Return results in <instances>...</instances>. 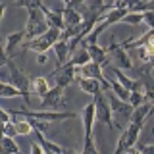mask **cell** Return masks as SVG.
<instances>
[{
  "label": "cell",
  "instance_id": "6da1fadb",
  "mask_svg": "<svg viewBox=\"0 0 154 154\" xmlns=\"http://www.w3.org/2000/svg\"><path fill=\"white\" fill-rule=\"evenodd\" d=\"M41 4L42 2H29V0H21V2H16L17 8H25L27 10V25H25V42L33 41V38L41 37L46 33L48 23L45 16L41 12Z\"/></svg>",
  "mask_w": 154,
  "mask_h": 154
},
{
  "label": "cell",
  "instance_id": "7a4b0ae2",
  "mask_svg": "<svg viewBox=\"0 0 154 154\" xmlns=\"http://www.w3.org/2000/svg\"><path fill=\"white\" fill-rule=\"evenodd\" d=\"M10 116L37 119V122H42V123H58V122H64V119L77 118V114L73 112H52V110H14V112H10Z\"/></svg>",
  "mask_w": 154,
  "mask_h": 154
},
{
  "label": "cell",
  "instance_id": "3957f363",
  "mask_svg": "<svg viewBox=\"0 0 154 154\" xmlns=\"http://www.w3.org/2000/svg\"><path fill=\"white\" fill-rule=\"evenodd\" d=\"M60 38H62V31H58L54 27H48L45 35L33 38V41H27L25 45H23V50H33V52H37V54H46L48 48H52Z\"/></svg>",
  "mask_w": 154,
  "mask_h": 154
},
{
  "label": "cell",
  "instance_id": "277c9868",
  "mask_svg": "<svg viewBox=\"0 0 154 154\" xmlns=\"http://www.w3.org/2000/svg\"><path fill=\"white\" fill-rule=\"evenodd\" d=\"M8 69H10V77H12V85L17 89V93L21 94V98L25 100V104L31 102V94H29V89H31V79L23 73L21 69H17L14 66V62H8Z\"/></svg>",
  "mask_w": 154,
  "mask_h": 154
},
{
  "label": "cell",
  "instance_id": "5b68a950",
  "mask_svg": "<svg viewBox=\"0 0 154 154\" xmlns=\"http://www.w3.org/2000/svg\"><path fill=\"white\" fill-rule=\"evenodd\" d=\"M93 104H94V119H98L100 123L108 125L110 129H119L118 125L114 123V119H112V110H110V102H108V98H106V94H104V93L96 94L94 98H93Z\"/></svg>",
  "mask_w": 154,
  "mask_h": 154
},
{
  "label": "cell",
  "instance_id": "8992f818",
  "mask_svg": "<svg viewBox=\"0 0 154 154\" xmlns=\"http://www.w3.org/2000/svg\"><path fill=\"white\" fill-rule=\"evenodd\" d=\"M106 54H108V64H112V67H118V69H122V71L123 69H131L133 67L131 58L127 56V52H125L114 38H112V42H110Z\"/></svg>",
  "mask_w": 154,
  "mask_h": 154
},
{
  "label": "cell",
  "instance_id": "52a82bcc",
  "mask_svg": "<svg viewBox=\"0 0 154 154\" xmlns=\"http://www.w3.org/2000/svg\"><path fill=\"white\" fill-rule=\"evenodd\" d=\"M41 110H52V112H58V110L66 108V100H64V89H60V87H52L48 93L41 98V106H38Z\"/></svg>",
  "mask_w": 154,
  "mask_h": 154
},
{
  "label": "cell",
  "instance_id": "ba28073f",
  "mask_svg": "<svg viewBox=\"0 0 154 154\" xmlns=\"http://www.w3.org/2000/svg\"><path fill=\"white\" fill-rule=\"evenodd\" d=\"M150 114H152V102H144V104H141L139 108H135L133 112H131V123H129V125H135V127L143 129L144 122L150 118Z\"/></svg>",
  "mask_w": 154,
  "mask_h": 154
},
{
  "label": "cell",
  "instance_id": "9c48e42d",
  "mask_svg": "<svg viewBox=\"0 0 154 154\" xmlns=\"http://www.w3.org/2000/svg\"><path fill=\"white\" fill-rule=\"evenodd\" d=\"M23 41H25V31H23V29L21 31H16V33H10V35L6 37V45H4V54L10 58Z\"/></svg>",
  "mask_w": 154,
  "mask_h": 154
},
{
  "label": "cell",
  "instance_id": "30bf717a",
  "mask_svg": "<svg viewBox=\"0 0 154 154\" xmlns=\"http://www.w3.org/2000/svg\"><path fill=\"white\" fill-rule=\"evenodd\" d=\"M81 118H83V129H85V139L93 137V125H94V104L89 102L83 108V114H81Z\"/></svg>",
  "mask_w": 154,
  "mask_h": 154
},
{
  "label": "cell",
  "instance_id": "8fae6325",
  "mask_svg": "<svg viewBox=\"0 0 154 154\" xmlns=\"http://www.w3.org/2000/svg\"><path fill=\"white\" fill-rule=\"evenodd\" d=\"M83 48L87 50V54H89V58H91V62H93V64H98L100 67H102L106 62H108L106 48L98 46V45H87V46H83Z\"/></svg>",
  "mask_w": 154,
  "mask_h": 154
},
{
  "label": "cell",
  "instance_id": "7c38bea8",
  "mask_svg": "<svg viewBox=\"0 0 154 154\" xmlns=\"http://www.w3.org/2000/svg\"><path fill=\"white\" fill-rule=\"evenodd\" d=\"M106 98H108V102H110V110H112V114H119V116H131V106H129L127 102H123V100H119V98H116V96L112 93H108L106 94Z\"/></svg>",
  "mask_w": 154,
  "mask_h": 154
},
{
  "label": "cell",
  "instance_id": "4fadbf2b",
  "mask_svg": "<svg viewBox=\"0 0 154 154\" xmlns=\"http://www.w3.org/2000/svg\"><path fill=\"white\" fill-rule=\"evenodd\" d=\"M77 85H79V89L83 91L85 94H91L94 98L96 94H100L102 93V87H100L98 81H94V79H85V77H77Z\"/></svg>",
  "mask_w": 154,
  "mask_h": 154
},
{
  "label": "cell",
  "instance_id": "5bb4252c",
  "mask_svg": "<svg viewBox=\"0 0 154 154\" xmlns=\"http://www.w3.org/2000/svg\"><path fill=\"white\" fill-rule=\"evenodd\" d=\"M41 12H42V16H45V19H46L48 27H54V29H58V31H64V21H62V16H58L56 12H52L50 8H46L45 4H41Z\"/></svg>",
  "mask_w": 154,
  "mask_h": 154
},
{
  "label": "cell",
  "instance_id": "9a60e30c",
  "mask_svg": "<svg viewBox=\"0 0 154 154\" xmlns=\"http://www.w3.org/2000/svg\"><path fill=\"white\" fill-rule=\"evenodd\" d=\"M12 123H14V129H16V135H23V137H27V135L33 133V125H31V122H29L27 118L14 116Z\"/></svg>",
  "mask_w": 154,
  "mask_h": 154
},
{
  "label": "cell",
  "instance_id": "2e32d148",
  "mask_svg": "<svg viewBox=\"0 0 154 154\" xmlns=\"http://www.w3.org/2000/svg\"><path fill=\"white\" fill-rule=\"evenodd\" d=\"M54 52H56V60H58V67H62V66H66L67 64V60H69V52H67V42L66 41H58L54 46Z\"/></svg>",
  "mask_w": 154,
  "mask_h": 154
},
{
  "label": "cell",
  "instance_id": "e0dca14e",
  "mask_svg": "<svg viewBox=\"0 0 154 154\" xmlns=\"http://www.w3.org/2000/svg\"><path fill=\"white\" fill-rule=\"evenodd\" d=\"M127 14H144V12H154V2H127Z\"/></svg>",
  "mask_w": 154,
  "mask_h": 154
},
{
  "label": "cell",
  "instance_id": "ac0fdd59",
  "mask_svg": "<svg viewBox=\"0 0 154 154\" xmlns=\"http://www.w3.org/2000/svg\"><path fill=\"white\" fill-rule=\"evenodd\" d=\"M31 89H33V93H35L37 96H45L48 91H50V85H48V79L46 77H35V79L31 81Z\"/></svg>",
  "mask_w": 154,
  "mask_h": 154
},
{
  "label": "cell",
  "instance_id": "d6986e66",
  "mask_svg": "<svg viewBox=\"0 0 154 154\" xmlns=\"http://www.w3.org/2000/svg\"><path fill=\"white\" fill-rule=\"evenodd\" d=\"M0 154H21V152H19V146L14 139L0 137Z\"/></svg>",
  "mask_w": 154,
  "mask_h": 154
},
{
  "label": "cell",
  "instance_id": "ffe728a7",
  "mask_svg": "<svg viewBox=\"0 0 154 154\" xmlns=\"http://www.w3.org/2000/svg\"><path fill=\"white\" fill-rule=\"evenodd\" d=\"M89 62H91V58H89V54H87V50H85V48H81L77 54H73L69 60H67V64L73 66V67H81V66L89 64Z\"/></svg>",
  "mask_w": 154,
  "mask_h": 154
},
{
  "label": "cell",
  "instance_id": "44dd1931",
  "mask_svg": "<svg viewBox=\"0 0 154 154\" xmlns=\"http://www.w3.org/2000/svg\"><path fill=\"white\" fill-rule=\"evenodd\" d=\"M144 102H150V100L144 96V93L143 91H133V93H129V98H127V104L131 106V110H135V108H139L141 104H144Z\"/></svg>",
  "mask_w": 154,
  "mask_h": 154
},
{
  "label": "cell",
  "instance_id": "7402d4cb",
  "mask_svg": "<svg viewBox=\"0 0 154 154\" xmlns=\"http://www.w3.org/2000/svg\"><path fill=\"white\" fill-rule=\"evenodd\" d=\"M16 96H21L16 87L12 83H2L0 81V98H16Z\"/></svg>",
  "mask_w": 154,
  "mask_h": 154
},
{
  "label": "cell",
  "instance_id": "603a6c76",
  "mask_svg": "<svg viewBox=\"0 0 154 154\" xmlns=\"http://www.w3.org/2000/svg\"><path fill=\"white\" fill-rule=\"evenodd\" d=\"M119 23H129V25H139L143 23V14H125Z\"/></svg>",
  "mask_w": 154,
  "mask_h": 154
},
{
  "label": "cell",
  "instance_id": "cb8c5ba5",
  "mask_svg": "<svg viewBox=\"0 0 154 154\" xmlns=\"http://www.w3.org/2000/svg\"><path fill=\"white\" fill-rule=\"evenodd\" d=\"M81 154H98V150H96V146H94L93 137L85 139V144H83V150H81Z\"/></svg>",
  "mask_w": 154,
  "mask_h": 154
},
{
  "label": "cell",
  "instance_id": "d4e9b609",
  "mask_svg": "<svg viewBox=\"0 0 154 154\" xmlns=\"http://www.w3.org/2000/svg\"><path fill=\"white\" fill-rule=\"evenodd\" d=\"M135 150L139 154H154V144H143V143H137L135 144Z\"/></svg>",
  "mask_w": 154,
  "mask_h": 154
},
{
  "label": "cell",
  "instance_id": "484cf974",
  "mask_svg": "<svg viewBox=\"0 0 154 154\" xmlns=\"http://www.w3.org/2000/svg\"><path fill=\"white\" fill-rule=\"evenodd\" d=\"M4 137H8V139H16V129H14L12 119H10L8 123H4Z\"/></svg>",
  "mask_w": 154,
  "mask_h": 154
},
{
  "label": "cell",
  "instance_id": "4316f807",
  "mask_svg": "<svg viewBox=\"0 0 154 154\" xmlns=\"http://www.w3.org/2000/svg\"><path fill=\"white\" fill-rule=\"evenodd\" d=\"M143 21L148 25V29H154V12H144L143 14Z\"/></svg>",
  "mask_w": 154,
  "mask_h": 154
},
{
  "label": "cell",
  "instance_id": "83f0119b",
  "mask_svg": "<svg viewBox=\"0 0 154 154\" xmlns=\"http://www.w3.org/2000/svg\"><path fill=\"white\" fill-rule=\"evenodd\" d=\"M10 119H12V116H10V112H6L4 108H0V123H8Z\"/></svg>",
  "mask_w": 154,
  "mask_h": 154
},
{
  "label": "cell",
  "instance_id": "f1b7e54d",
  "mask_svg": "<svg viewBox=\"0 0 154 154\" xmlns=\"http://www.w3.org/2000/svg\"><path fill=\"white\" fill-rule=\"evenodd\" d=\"M10 62V58L4 54V46H0V66H6Z\"/></svg>",
  "mask_w": 154,
  "mask_h": 154
},
{
  "label": "cell",
  "instance_id": "f546056e",
  "mask_svg": "<svg viewBox=\"0 0 154 154\" xmlns=\"http://www.w3.org/2000/svg\"><path fill=\"white\" fill-rule=\"evenodd\" d=\"M31 154H45V150H42V148L38 146L35 141H33V143H31Z\"/></svg>",
  "mask_w": 154,
  "mask_h": 154
},
{
  "label": "cell",
  "instance_id": "4dcf8cb0",
  "mask_svg": "<svg viewBox=\"0 0 154 154\" xmlns=\"http://www.w3.org/2000/svg\"><path fill=\"white\" fill-rule=\"evenodd\" d=\"M37 62H38L41 66H45L46 62H48V56H46V54H37Z\"/></svg>",
  "mask_w": 154,
  "mask_h": 154
},
{
  "label": "cell",
  "instance_id": "1f68e13d",
  "mask_svg": "<svg viewBox=\"0 0 154 154\" xmlns=\"http://www.w3.org/2000/svg\"><path fill=\"white\" fill-rule=\"evenodd\" d=\"M4 10H6V4H0V27H2V16H4Z\"/></svg>",
  "mask_w": 154,
  "mask_h": 154
},
{
  "label": "cell",
  "instance_id": "d6a6232c",
  "mask_svg": "<svg viewBox=\"0 0 154 154\" xmlns=\"http://www.w3.org/2000/svg\"><path fill=\"white\" fill-rule=\"evenodd\" d=\"M62 154H77V152H73V150H67V148H64V150H62Z\"/></svg>",
  "mask_w": 154,
  "mask_h": 154
}]
</instances>
